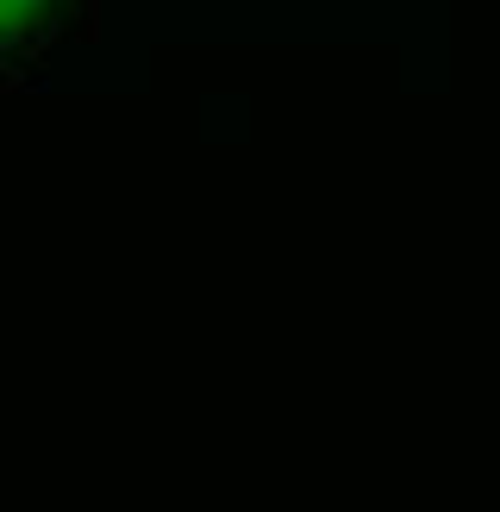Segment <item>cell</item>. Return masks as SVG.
<instances>
[{
	"mask_svg": "<svg viewBox=\"0 0 500 512\" xmlns=\"http://www.w3.org/2000/svg\"><path fill=\"white\" fill-rule=\"evenodd\" d=\"M50 7V0H7V32L13 38H25V32H32V19Z\"/></svg>",
	"mask_w": 500,
	"mask_h": 512,
	"instance_id": "obj_1",
	"label": "cell"
}]
</instances>
